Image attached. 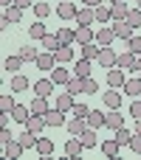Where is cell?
I'll use <instances>...</instances> for the list:
<instances>
[{
  "mask_svg": "<svg viewBox=\"0 0 141 160\" xmlns=\"http://www.w3.org/2000/svg\"><path fill=\"white\" fill-rule=\"evenodd\" d=\"M116 68H122V70H136V68H138V53H133V51L124 48V53H119Z\"/></svg>",
  "mask_w": 141,
  "mask_h": 160,
  "instance_id": "6da1fadb",
  "label": "cell"
},
{
  "mask_svg": "<svg viewBox=\"0 0 141 160\" xmlns=\"http://www.w3.org/2000/svg\"><path fill=\"white\" fill-rule=\"evenodd\" d=\"M82 152H85L82 138H79V135H71V138L65 141V155H68V158H79Z\"/></svg>",
  "mask_w": 141,
  "mask_h": 160,
  "instance_id": "7a4b0ae2",
  "label": "cell"
},
{
  "mask_svg": "<svg viewBox=\"0 0 141 160\" xmlns=\"http://www.w3.org/2000/svg\"><path fill=\"white\" fill-rule=\"evenodd\" d=\"M113 31H116V37H119V39H124V42H127L130 37H136V34H133L136 28H133L127 20H113Z\"/></svg>",
  "mask_w": 141,
  "mask_h": 160,
  "instance_id": "3957f363",
  "label": "cell"
},
{
  "mask_svg": "<svg viewBox=\"0 0 141 160\" xmlns=\"http://www.w3.org/2000/svg\"><path fill=\"white\" fill-rule=\"evenodd\" d=\"M54 90H57V84H54V79H51V76H48V79H37V82H34V93H37V96H45V98H48V96H54Z\"/></svg>",
  "mask_w": 141,
  "mask_h": 160,
  "instance_id": "277c9868",
  "label": "cell"
},
{
  "mask_svg": "<svg viewBox=\"0 0 141 160\" xmlns=\"http://www.w3.org/2000/svg\"><path fill=\"white\" fill-rule=\"evenodd\" d=\"M113 39H116V31H113V25H102V28L96 31V42H99L102 48H107Z\"/></svg>",
  "mask_w": 141,
  "mask_h": 160,
  "instance_id": "5b68a950",
  "label": "cell"
},
{
  "mask_svg": "<svg viewBox=\"0 0 141 160\" xmlns=\"http://www.w3.org/2000/svg\"><path fill=\"white\" fill-rule=\"evenodd\" d=\"M99 62H102V68H107V70H110V68H116V62H119V53H116V51L107 45V48H102V53H99Z\"/></svg>",
  "mask_w": 141,
  "mask_h": 160,
  "instance_id": "8992f818",
  "label": "cell"
},
{
  "mask_svg": "<svg viewBox=\"0 0 141 160\" xmlns=\"http://www.w3.org/2000/svg\"><path fill=\"white\" fill-rule=\"evenodd\" d=\"M51 79H54V84L59 87V84H68V82L73 79V73H71V70H65L62 65H54V70H51Z\"/></svg>",
  "mask_w": 141,
  "mask_h": 160,
  "instance_id": "52a82bcc",
  "label": "cell"
},
{
  "mask_svg": "<svg viewBox=\"0 0 141 160\" xmlns=\"http://www.w3.org/2000/svg\"><path fill=\"white\" fill-rule=\"evenodd\" d=\"M42 118H45V124H48V127H62V124H65V112H62L59 107H51Z\"/></svg>",
  "mask_w": 141,
  "mask_h": 160,
  "instance_id": "ba28073f",
  "label": "cell"
},
{
  "mask_svg": "<svg viewBox=\"0 0 141 160\" xmlns=\"http://www.w3.org/2000/svg\"><path fill=\"white\" fill-rule=\"evenodd\" d=\"M65 129H68V135H82L85 129H88V118H71V121H65Z\"/></svg>",
  "mask_w": 141,
  "mask_h": 160,
  "instance_id": "9c48e42d",
  "label": "cell"
},
{
  "mask_svg": "<svg viewBox=\"0 0 141 160\" xmlns=\"http://www.w3.org/2000/svg\"><path fill=\"white\" fill-rule=\"evenodd\" d=\"M76 42H79V45L96 42V31H93L90 25H79V28H76Z\"/></svg>",
  "mask_w": 141,
  "mask_h": 160,
  "instance_id": "30bf717a",
  "label": "cell"
},
{
  "mask_svg": "<svg viewBox=\"0 0 141 160\" xmlns=\"http://www.w3.org/2000/svg\"><path fill=\"white\" fill-rule=\"evenodd\" d=\"M79 48H82V59L99 62V53H102V45L99 42H88V45H79Z\"/></svg>",
  "mask_w": 141,
  "mask_h": 160,
  "instance_id": "8fae6325",
  "label": "cell"
},
{
  "mask_svg": "<svg viewBox=\"0 0 141 160\" xmlns=\"http://www.w3.org/2000/svg\"><path fill=\"white\" fill-rule=\"evenodd\" d=\"M124 70L122 68H110L107 70V87H124Z\"/></svg>",
  "mask_w": 141,
  "mask_h": 160,
  "instance_id": "7c38bea8",
  "label": "cell"
},
{
  "mask_svg": "<svg viewBox=\"0 0 141 160\" xmlns=\"http://www.w3.org/2000/svg\"><path fill=\"white\" fill-rule=\"evenodd\" d=\"M102 101H105L107 110H119V107H122V93H116V87H110V90L102 96Z\"/></svg>",
  "mask_w": 141,
  "mask_h": 160,
  "instance_id": "4fadbf2b",
  "label": "cell"
},
{
  "mask_svg": "<svg viewBox=\"0 0 141 160\" xmlns=\"http://www.w3.org/2000/svg\"><path fill=\"white\" fill-rule=\"evenodd\" d=\"M105 127H107V129H113V132H116L119 127H124V112L110 110V112H107V118H105Z\"/></svg>",
  "mask_w": 141,
  "mask_h": 160,
  "instance_id": "5bb4252c",
  "label": "cell"
},
{
  "mask_svg": "<svg viewBox=\"0 0 141 160\" xmlns=\"http://www.w3.org/2000/svg\"><path fill=\"white\" fill-rule=\"evenodd\" d=\"M76 11H79V8H76L73 3H68V0H62V3L57 6V14H59V20H73V17H76Z\"/></svg>",
  "mask_w": 141,
  "mask_h": 160,
  "instance_id": "9a60e30c",
  "label": "cell"
},
{
  "mask_svg": "<svg viewBox=\"0 0 141 160\" xmlns=\"http://www.w3.org/2000/svg\"><path fill=\"white\" fill-rule=\"evenodd\" d=\"M76 22H79V25H90V22H96V8H90V6L79 8V11H76Z\"/></svg>",
  "mask_w": 141,
  "mask_h": 160,
  "instance_id": "2e32d148",
  "label": "cell"
},
{
  "mask_svg": "<svg viewBox=\"0 0 141 160\" xmlns=\"http://www.w3.org/2000/svg\"><path fill=\"white\" fill-rule=\"evenodd\" d=\"M40 70H54V65H57V56L51 53V51H45V53H40L37 56V62H34Z\"/></svg>",
  "mask_w": 141,
  "mask_h": 160,
  "instance_id": "e0dca14e",
  "label": "cell"
},
{
  "mask_svg": "<svg viewBox=\"0 0 141 160\" xmlns=\"http://www.w3.org/2000/svg\"><path fill=\"white\" fill-rule=\"evenodd\" d=\"M54 56H57V65H68V62L73 59V48H71V45H59V48L54 51Z\"/></svg>",
  "mask_w": 141,
  "mask_h": 160,
  "instance_id": "ac0fdd59",
  "label": "cell"
},
{
  "mask_svg": "<svg viewBox=\"0 0 141 160\" xmlns=\"http://www.w3.org/2000/svg\"><path fill=\"white\" fill-rule=\"evenodd\" d=\"M28 87H31L28 76H23V73H14V76H11V90H14V93H25Z\"/></svg>",
  "mask_w": 141,
  "mask_h": 160,
  "instance_id": "d6986e66",
  "label": "cell"
},
{
  "mask_svg": "<svg viewBox=\"0 0 141 160\" xmlns=\"http://www.w3.org/2000/svg\"><path fill=\"white\" fill-rule=\"evenodd\" d=\"M73 93H57V107L62 110V112H71L73 110Z\"/></svg>",
  "mask_w": 141,
  "mask_h": 160,
  "instance_id": "ffe728a7",
  "label": "cell"
},
{
  "mask_svg": "<svg viewBox=\"0 0 141 160\" xmlns=\"http://www.w3.org/2000/svg\"><path fill=\"white\" fill-rule=\"evenodd\" d=\"M28 107H31V112H34V115H45V112L51 110V107H48V98H45V96H34V101H31Z\"/></svg>",
  "mask_w": 141,
  "mask_h": 160,
  "instance_id": "44dd1931",
  "label": "cell"
},
{
  "mask_svg": "<svg viewBox=\"0 0 141 160\" xmlns=\"http://www.w3.org/2000/svg\"><path fill=\"white\" fill-rule=\"evenodd\" d=\"M28 118H31V107L14 104V110H11V121H17V124H25Z\"/></svg>",
  "mask_w": 141,
  "mask_h": 160,
  "instance_id": "7402d4cb",
  "label": "cell"
},
{
  "mask_svg": "<svg viewBox=\"0 0 141 160\" xmlns=\"http://www.w3.org/2000/svg\"><path fill=\"white\" fill-rule=\"evenodd\" d=\"M45 127H48V124H45V118H42V115H34V112H31V118L25 121V129H31L34 135H40Z\"/></svg>",
  "mask_w": 141,
  "mask_h": 160,
  "instance_id": "603a6c76",
  "label": "cell"
},
{
  "mask_svg": "<svg viewBox=\"0 0 141 160\" xmlns=\"http://www.w3.org/2000/svg\"><path fill=\"white\" fill-rule=\"evenodd\" d=\"M23 152H25V146H23V143H20L17 138L6 143V158H8V160H17L20 155H23Z\"/></svg>",
  "mask_w": 141,
  "mask_h": 160,
  "instance_id": "cb8c5ba5",
  "label": "cell"
},
{
  "mask_svg": "<svg viewBox=\"0 0 141 160\" xmlns=\"http://www.w3.org/2000/svg\"><path fill=\"white\" fill-rule=\"evenodd\" d=\"M124 96L141 98V79H127V82H124Z\"/></svg>",
  "mask_w": 141,
  "mask_h": 160,
  "instance_id": "d4e9b609",
  "label": "cell"
},
{
  "mask_svg": "<svg viewBox=\"0 0 141 160\" xmlns=\"http://www.w3.org/2000/svg\"><path fill=\"white\" fill-rule=\"evenodd\" d=\"M127 11H130V6H127L124 0L110 3V14H113V20H127Z\"/></svg>",
  "mask_w": 141,
  "mask_h": 160,
  "instance_id": "484cf974",
  "label": "cell"
},
{
  "mask_svg": "<svg viewBox=\"0 0 141 160\" xmlns=\"http://www.w3.org/2000/svg\"><path fill=\"white\" fill-rule=\"evenodd\" d=\"M79 138H82L85 149H93V146H99V135H96V129H93V127H88V129H85Z\"/></svg>",
  "mask_w": 141,
  "mask_h": 160,
  "instance_id": "4316f807",
  "label": "cell"
},
{
  "mask_svg": "<svg viewBox=\"0 0 141 160\" xmlns=\"http://www.w3.org/2000/svg\"><path fill=\"white\" fill-rule=\"evenodd\" d=\"M119 149H122V143H119L116 138L102 141V155H107V158H119Z\"/></svg>",
  "mask_w": 141,
  "mask_h": 160,
  "instance_id": "83f0119b",
  "label": "cell"
},
{
  "mask_svg": "<svg viewBox=\"0 0 141 160\" xmlns=\"http://www.w3.org/2000/svg\"><path fill=\"white\" fill-rule=\"evenodd\" d=\"M45 34H48V31H45V22H42V20H37V22H31V25H28V37H31L34 42H37V39H42Z\"/></svg>",
  "mask_w": 141,
  "mask_h": 160,
  "instance_id": "f1b7e54d",
  "label": "cell"
},
{
  "mask_svg": "<svg viewBox=\"0 0 141 160\" xmlns=\"http://www.w3.org/2000/svg\"><path fill=\"white\" fill-rule=\"evenodd\" d=\"M105 112L102 110H90V115H88V127H93V129H102L105 127Z\"/></svg>",
  "mask_w": 141,
  "mask_h": 160,
  "instance_id": "f546056e",
  "label": "cell"
},
{
  "mask_svg": "<svg viewBox=\"0 0 141 160\" xmlns=\"http://www.w3.org/2000/svg\"><path fill=\"white\" fill-rule=\"evenodd\" d=\"M54 152V141L51 138H37V155L40 158H48Z\"/></svg>",
  "mask_w": 141,
  "mask_h": 160,
  "instance_id": "4dcf8cb0",
  "label": "cell"
},
{
  "mask_svg": "<svg viewBox=\"0 0 141 160\" xmlns=\"http://www.w3.org/2000/svg\"><path fill=\"white\" fill-rule=\"evenodd\" d=\"M73 76L88 79V76H90V59H79V62L73 65Z\"/></svg>",
  "mask_w": 141,
  "mask_h": 160,
  "instance_id": "1f68e13d",
  "label": "cell"
},
{
  "mask_svg": "<svg viewBox=\"0 0 141 160\" xmlns=\"http://www.w3.org/2000/svg\"><path fill=\"white\" fill-rule=\"evenodd\" d=\"M37 138H40V135H34L31 129H25L23 135H17V141H20L25 149H37Z\"/></svg>",
  "mask_w": 141,
  "mask_h": 160,
  "instance_id": "d6a6232c",
  "label": "cell"
},
{
  "mask_svg": "<svg viewBox=\"0 0 141 160\" xmlns=\"http://www.w3.org/2000/svg\"><path fill=\"white\" fill-rule=\"evenodd\" d=\"M57 37H59L62 45H71V42H76V28H59Z\"/></svg>",
  "mask_w": 141,
  "mask_h": 160,
  "instance_id": "836d02e7",
  "label": "cell"
},
{
  "mask_svg": "<svg viewBox=\"0 0 141 160\" xmlns=\"http://www.w3.org/2000/svg\"><path fill=\"white\" fill-rule=\"evenodd\" d=\"M110 20H113V14H110V6H96V22L107 25Z\"/></svg>",
  "mask_w": 141,
  "mask_h": 160,
  "instance_id": "e575fe53",
  "label": "cell"
},
{
  "mask_svg": "<svg viewBox=\"0 0 141 160\" xmlns=\"http://www.w3.org/2000/svg\"><path fill=\"white\" fill-rule=\"evenodd\" d=\"M40 42H42V48H45V51H51V53H54V51L62 45V42H59V37H54V34H45Z\"/></svg>",
  "mask_w": 141,
  "mask_h": 160,
  "instance_id": "d590c367",
  "label": "cell"
},
{
  "mask_svg": "<svg viewBox=\"0 0 141 160\" xmlns=\"http://www.w3.org/2000/svg\"><path fill=\"white\" fill-rule=\"evenodd\" d=\"M17 53H20V56H23V59H25V62H37V56H40V53H37V48H34V45H25V48H20V51H17Z\"/></svg>",
  "mask_w": 141,
  "mask_h": 160,
  "instance_id": "8d00e7d4",
  "label": "cell"
},
{
  "mask_svg": "<svg viewBox=\"0 0 141 160\" xmlns=\"http://www.w3.org/2000/svg\"><path fill=\"white\" fill-rule=\"evenodd\" d=\"M23 62H25V59H23L20 53H17V56H8V59H6V70H11V73H17V70L23 68Z\"/></svg>",
  "mask_w": 141,
  "mask_h": 160,
  "instance_id": "74e56055",
  "label": "cell"
},
{
  "mask_svg": "<svg viewBox=\"0 0 141 160\" xmlns=\"http://www.w3.org/2000/svg\"><path fill=\"white\" fill-rule=\"evenodd\" d=\"M82 93H88V96H93V93H99V84H96V79H82Z\"/></svg>",
  "mask_w": 141,
  "mask_h": 160,
  "instance_id": "f35d334b",
  "label": "cell"
},
{
  "mask_svg": "<svg viewBox=\"0 0 141 160\" xmlns=\"http://www.w3.org/2000/svg\"><path fill=\"white\" fill-rule=\"evenodd\" d=\"M130 138H133V132H130V129H124V127H119V129H116V141H119L122 146H130Z\"/></svg>",
  "mask_w": 141,
  "mask_h": 160,
  "instance_id": "ab89813d",
  "label": "cell"
},
{
  "mask_svg": "<svg viewBox=\"0 0 141 160\" xmlns=\"http://www.w3.org/2000/svg\"><path fill=\"white\" fill-rule=\"evenodd\" d=\"M11 110H14V101H11L8 93H3V96H0V112H8V115H11Z\"/></svg>",
  "mask_w": 141,
  "mask_h": 160,
  "instance_id": "60d3db41",
  "label": "cell"
},
{
  "mask_svg": "<svg viewBox=\"0 0 141 160\" xmlns=\"http://www.w3.org/2000/svg\"><path fill=\"white\" fill-rule=\"evenodd\" d=\"M127 22H130L133 28H138L141 25V8H130V11H127Z\"/></svg>",
  "mask_w": 141,
  "mask_h": 160,
  "instance_id": "b9f144b4",
  "label": "cell"
},
{
  "mask_svg": "<svg viewBox=\"0 0 141 160\" xmlns=\"http://www.w3.org/2000/svg\"><path fill=\"white\" fill-rule=\"evenodd\" d=\"M34 14H37L40 20H45V17L51 14V6H48V3H34Z\"/></svg>",
  "mask_w": 141,
  "mask_h": 160,
  "instance_id": "7bdbcfd3",
  "label": "cell"
},
{
  "mask_svg": "<svg viewBox=\"0 0 141 160\" xmlns=\"http://www.w3.org/2000/svg\"><path fill=\"white\" fill-rule=\"evenodd\" d=\"M6 17H8L11 22H20V20H23V8H17V6H8V8H6Z\"/></svg>",
  "mask_w": 141,
  "mask_h": 160,
  "instance_id": "ee69618b",
  "label": "cell"
},
{
  "mask_svg": "<svg viewBox=\"0 0 141 160\" xmlns=\"http://www.w3.org/2000/svg\"><path fill=\"white\" fill-rule=\"evenodd\" d=\"M65 87H68V93L79 96V93H82V79H79V76H73V79H71V82H68Z\"/></svg>",
  "mask_w": 141,
  "mask_h": 160,
  "instance_id": "f6af8a7d",
  "label": "cell"
},
{
  "mask_svg": "<svg viewBox=\"0 0 141 160\" xmlns=\"http://www.w3.org/2000/svg\"><path fill=\"white\" fill-rule=\"evenodd\" d=\"M71 115H76V118H88V115H90V107H88V104H73Z\"/></svg>",
  "mask_w": 141,
  "mask_h": 160,
  "instance_id": "bcb514c9",
  "label": "cell"
},
{
  "mask_svg": "<svg viewBox=\"0 0 141 160\" xmlns=\"http://www.w3.org/2000/svg\"><path fill=\"white\" fill-rule=\"evenodd\" d=\"M127 51H133V53L141 56V37H130L127 39Z\"/></svg>",
  "mask_w": 141,
  "mask_h": 160,
  "instance_id": "7dc6e473",
  "label": "cell"
},
{
  "mask_svg": "<svg viewBox=\"0 0 141 160\" xmlns=\"http://www.w3.org/2000/svg\"><path fill=\"white\" fill-rule=\"evenodd\" d=\"M130 149H133L136 155H141V132H133V138H130Z\"/></svg>",
  "mask_w": 141,
  "mask_h": 160,
  "instance_id": "c3c4849f",
  "label": "cell"
},
{
  "mask_svg": "<svg viewBox=\"0 0 141 160\" xmlns=\"http://www.w3.org/2000/svg\"><path fill=\"white\" fill-rule=\"evenodd\" d=\"M130 115L138 121L141 118V98H133V104H130Z\"/></svg>",
  "mask_w": 141,
  "mask_h": 160,
  "instance_id": "681fc988",
  "label": "cell"
},
{
  "mask_svg": "<svg viewBox=\"0 0 141 160\" xmlns=\"http://www.w3.org/2000/svg\"><path fill=\"white\" fill-rule=\"evenodd\" d=\"M14 138H17V135H11V129H8V127H3V129H0V141H3V143H8V141H14Z\"/></svg>",
  "mask_w": 141,
  "mask_h": 160,
  "instance_id": "f907efd6",
  "label": "cell"
},
{
  "mask_svg": "<svg viewBox=\"0 0 141 160\" xmlns=\"http://www.w3.org/2000/svg\"><path fill=\"white\" fill-rule=\"evenodd\" d=\"M14 6H17V8H23V11H25V8H28V6H34V0H14Z\"/></svg>",
  "mask_w": 141,
  "mask_h": 160,
  "instance_id": "816d5d0a",
  "label": "cell"
},
{
  "mask_svg": "<svg viewBox=\"0 0 141 160\" xmlns=\"http://www.w3.org/2000/svg\"><path fill=\"white\" fill-rule=\"evenodd\" d=\"M8 25H14V22H11V20H8L6 14H3V20H0V28H8Z\"/></svg>",
  "mask_w": 141,
  "mask_h": 160,
  "instance_id": "f5cc1de1",
  "label": "cell"
},
{
  "mask_svg": "<svg viewBox=\"0 0 141 160\" xmlns=\"http://www.w3.org/2000/svg\"><path fill=\"white\" fill-rule=\"evenodd\" d=\"M85 6H90V8H96V6H102V0H82Z\"/></svg>",
  "mask_w": 141,
  "mask_h": 160,
  "instance_id": "db71d44e",
  "label": "cell"
},
{
  "mask_svg": "<svg viewBox=\"0 0 141 160\" xmlns=\"http://www.w3.org/2000/svg\"><path fill=\"white\" fill-rule=\"evenodd\" d=\"M136 132H141V118H138V121H136Z\"/></svg>",
  "mask_w": 141,
  "mask_h": 160,
  "instance_id": "11a10c76",
  "label": "cell"
},
{
  "mask_svg": "<svg viewBox=\"0 0 141 160\" xmlns=\"http://www.w3.org/2000/svg\"><path fill=\"white\" fill-rule=\"evenodd\" d=\"M107 3H119V0H107Z\"/></svg>",
  "mask_w": 141,
  "mask_h": 160,
  "instance_id": "9f6ffc18",
  "label": "cell"
},
{
  "mask_svg": "<svg viewBox=\"0 0 141 160\" xmlns=\"http://www.w3.org/2000/svg\"><path fill=\"white\" fill-rule=\"evenodd\" d=\"M136 3H138V8H141V0H136Z\"/></svg>",
  "mask_w": 141,
  "mask_h": 160,
  "instance_id": "6f0895ef",
  "label": "cell"
}]
</instances>
